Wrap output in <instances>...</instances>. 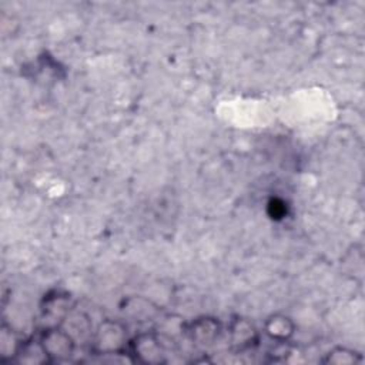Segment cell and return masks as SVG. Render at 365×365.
I'll return each mask as SVG.
<instances>
[{
    "label": "cell",
    "mask_w": 365,
    "mask_h": 365,
    "mask_svg": "<svg viewBox=\"0 0 365 365\" xmlns=\"http://www.w3.org/2000/svg\"><path fill=\"white\" fill-rule=\"evenodd\" d=\"M70 295L54 291L53 294H48L43 299V314L48 315L51 318L64 319L66 315L70 312Z\"/></svg>",
    "instance_id": "obj_9"
},
{
    "label": "cell",
    "mask_w": 365,
    "mask_h": 365,
    "mask_svg": "<svg viewBox=\"0 0 365 365\" xmlns=\"http://www.w3.org/2000/svg\"><path fill=\"white\" fill-rule=\"evenodd\" d=\"M228 336L235 351H248L258 344L259 334L257 327L244 317H234L228 324Z\"/></svg>",
    "instance_id": "obj_4"
},
{
    "label": "cell",
    "mask_w": 365,
    "mask_h": 365,
    "mask_svg": "<svg viewBox=\"0 0 365 365\" xmlns=\"http://www.w3.org/2000/svg\"><path fill=\"white\" fill-rule=\"evenodd\" d=\"M38 339L51 362L66 361L74 354L76 339L60 325L47 327L43 329Z\"/></svg>",
    "instance_id": "obj_2"
},
{
    "label": "cell",
    "mask_w": 365,
    "mask_h": 365,
    "mask_svg": "<svg viewBox=\"0 0 365 365\" xmlns=\"http://www.w3.org/2000/svg\"><path fill=\"white\" fill-rule=\"evenodd\" d=\"M221 332V324L218 318L214 317H198L192 319L187 328L185 334L188 338L198 346H210L212 345Z\"/></svg>",
    "instance_id": "obj_5"
},
{
    "label": "cell",
    "mask_w": 365,
    "mask_h": 365,
    "mask_svg": "<svg viewBox=\"0 0 365 365\" xmlns=\"http://www.w3.org/2000/svg\"><path fill=\"white\" fill-rule=\"evenodd\" d=\"M130 351L134 361L147 365H157L165 361V351L155 332H140L130 341Z\"/></svg>",
    "instance_id": "obj_3"
},
{
    "label": "cell",
    "mask_w": 365,
    "mask_h": 365,
    "mask_svg": "<svg viewBox=\"0 0 365 365\" xmlns=\"http://www.w3.org/2000/svg\"><path fill=\"white\" fill-rule=\"evenodd\" d=\"M14 361H17L19 364H24V365H41V364L51 362L48 355L44 351L40 339L21 341Z\"/></svg>",
    "instance_id": "obj_7"
},
{
    "label": "cell",
    "mask_w": 365,
    "mask_h": 365,
    "mask_svg": "<svg viewBox=\"0 0 365 365\" xmlns=\"http://www.w3.org/2000/svg\"><path fill=\"white\" fill-rule=\"evenodd\" d=\"M295 331H297V327L292 318L281 312L269 315L264 322L265 335L279 344L288 342L294 336Z\"/></svg>",
    "instance_id": "obj_6"
},
{
    "label": "cell",
    "mask_w": 365,
    "mask_h": 365,
    "mask_svg": "<svg viewBox=\"0 0 365 365\" xmlns=\"http://www.w3.org/2000/svg\"><path fill=\"white\" fill-rule=\"evenodd\" d=\"M364 361L361 352L346 348V346H334L322 358V362L327 365H356Z\"/></svg>",
    "instance_id": "obj_10"
},
{
    "label": "cell",
    "mask_w": 365,
    "mask_h": 365,
    "mask_svg": "<svg viewBox=\"0 0 365 365\" xmlns=\"http://www.w3.org/2000/svg\"><path fill=\"white\" fill-rule=\"evenodd\" d=\"M123 311L134 321H148L157 315L158 308L147 298L131 297L125 299Z\"/></svg>",
    "instance_id": "obj_8"
},
{
    "label": "cell",
    "mask_w": 365,
    "mask_h": 365,
    "mask_svg": "<svg viewBox=\"0 0 365 365\" xmlns=\"http://www.w3.org/2000/svg\"><path fill=\"white\" fill-rule=\"evenodd\" d=\"M93 349L100 355H118L130 344L127 327L117 319L101 321L91 336Z\"/></svg>",
    "instance_id": "obj_1"
},
{
    "label": "cell",
    "mask_w": 365,
    "mask_h": 365,
    "mask_svg": "<svg viewBox=\"0 0 365 365\" xmlns=\"http://www.w3.org/2000/svg\"><path fill=\"white\" fill-rule=\"evenodd\" d=\"M20 339L16 338V335L13 334V329L9 328L7 325H1V331H0V358L1 361H10L16 358L17 349L20 346Z\"/></svg>",
    "instance_id": "obj_11"
}]
</instances>
